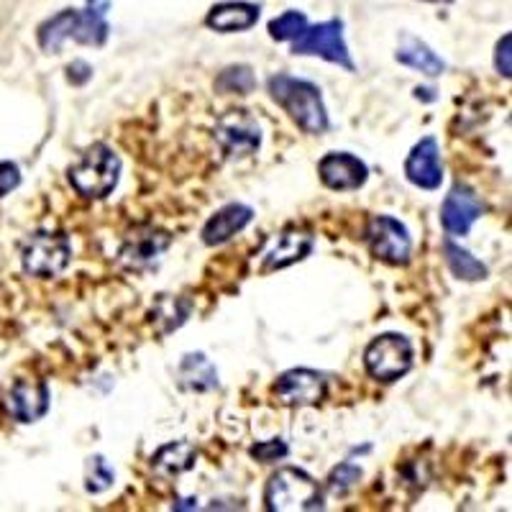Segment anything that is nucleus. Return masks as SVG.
<instances>
[{
    "instance_id": "9b49d317",
    "label": "nucleus",
    "mask_w": 512,
    "mask_h": 512,
    "mask_svg": "<svg viewBox=\"0 0 512 512\" xmlns=\"http://www.w3.org/2000/svg\"><path fill=\"white\" fill-rule=\"evenodd\" d=\"M49 405H52V395H49L47 382H41V379H16L6 395L8 413L16 423L24 425L44 418L49 413Z\"/></svg>"
},
{
    "instance_id": "b1692460",
    "label": "nucleus",
    "mask_w": 512,
    "mask_h": 512,
    "mask_svg": "<svg viewBox=\"0 0 512 512\" xmlns=\"http://www.w3.org/2000/svg\"><path fill=\"white\" fill-rule=\"evenodd\" d=\"M190 300L180 295H159L154 300V310H152V318L154 323L159 326V333H172L177 328H182L190 318Z\"/></svg>"
},
{
    "instance_id": "423d86ee",
    "label": "nucleus",
    "mask_w": 512,
    "mask_h": 512,
    "mask_svg": "<svg viewBox=\"0 0 512 512\" xmlns=\"http://www.w3.org/2000/svg\"><path fill=\"white\" fill-rule=\"evenodd\" d=\"M292 54H297V57H320L344 67L346 72H354V59H351L349 44L344 39V24L338 18L305 26L303 34L292 39Z\"/></svg>"
},
{
    "instance_id": "aec40b11",
    "label": "nucleus",
    "mask_w": 512,
    "mask_h": 512,
    "mask_svg": "<svg viewBox=\"0 0 512 512\" xmlns=\"http://www.w3.org/2000/svg\"><path fill=\"white\" fill-rule=\"evenodd\" d=\"M180 384L190 392H210L218 387V369L205 354H185L177 367Z\"/></svg>"
},
{
    "instance_id": "4be33fe9",
    "label": "nucleus",
    "mask_w": 512,
    "mask_h": 512,
    "mask_svg": "<svg viewBox=\"0 0 512 512\" xmlns=\"http://www.w3.org/2000/svg\"><path fill=\"white\" fill-rule=\"evenodd\" d=\"M443 256H446V264L451 269L456 280H464V282H482L487 280V264L479 262L477 256L472 251H466L464 246L456 244L451 236L443 241Z\"/></svg>"
},
{
    "instance_id": "20e7f679",
    "label": "nucleus",
    "mask_w": 512,
    "mask_h": 512,
    "mask_svg": "<svg viewBox=\"0 0 512 512\" xmlns=\"http://www.w3.org/2000/svg\"><path fill=\"white\" fill-rule=\"evenodd\" d=\"M72 262L70 236L62 231H34L21 244L24 272L36 280H54Z\"/></svg>"
},
{
    "instance_id": "a211bd4d",
    "label": "nucleus",
    "mask_w": 512,
    "mask_h": 512,
    "mask_svg": "<svg viewBox=\"0 0 512 512\" xmlns=\"http://www.w3.org/2000/svg\"><path fill=\"white\" fill-rule=\"evenodd\" d=\"M395 59L400 64H405V67H410V70L423 72L425 77H438L446 70V62L425 41H420L413 34L400 36V47H397Z\"/></svg>"
},
{
    "instance_id": "2f4dec72",
    "label": "nucleus",
    "mask_w": 512,
    "mask_h": 512,
    "mask_svg": "<svg viewBox=\"0 0 512 512\" xmlns=\"http://www.w3.org/2000/svg\"><path fill=\"white\" fill-rule=\"evenodd\" d=\"M90 77H93V67H90L85 59H75V62L67 67V80H70L72 85H85Z\"/></svg>"
},
{
    "instance_id": "6ab92c4d",
    "label": "nucleus",
    "mask_w": 512,
    "mask_h": 512,
    "mask_svg": "<svg viewBox=\"0 0 512 512\" xmlns=\"http://www.w3.org/2000/svg\"><path fill=\"white\" fill-rule=\"evenodd\" d=\"M198 461V448L190 441H172L152 456V469L159 477H180Z\"/></svg>"
},
{
    "instance_id": "4468645a",
    "label": "nucleus",
    "mask_w": 512,
    "mask_h": 512,
    "mask_svg": "<svg viewBox=\"0 0 512 512\" xmlns=\"http://www.w3.org/2000/svg\"><path fill=\"white\" fill-rule=\"evenodd\" d=\"M405 177L410 185L420 190H438L443 182V164L441 152H438V141L433 136H425L410 149L405 159Z\"/></svg>"
},
{
    "instance_id": "9d476101",
    "label": "nucleus",
    "mask_w": 512,
    "mask_h": 512,
    "mask_svg": "<svg viewBox=\"0 0 512 512\" xmlns=\"http://www.w3.org/2000/svg\"><path fill=\"white\" fill-rule=\"evenodd\" d=\"M326 377L315 369L295 367L280 374V379L274 382V397L282 405L290 408H305V405H318L326 397Z\"/></svg>"
},
{
    "instance_id": "bb28decb",
    "label": "nucleus",
    "mask_w": 512,
    "mask_h": 512,
    "mask_svg": "<svg viewBox=\"0 0 512 512\" xmlns=\"http://www.w3.org/2000/svg\"><path fill=\"white\" fill-rule=\"evenodd\" d=\"M113 482H116V474L108 461L103 456H90L88 466H85V489L90 495H100L105 489H111Z\"/></svg>"
},
{
    "instance_id": "a878e982",
    "label": "nucleus",
    "mask_w": 512,
    "mask_h": 512,
    "mask_svg": "<svg viewBox=\"0 0 512 512\" xmlns=\"http://www.w3.org/2000/svg\"><path fill=\"white\" fill-rule=\"evenodd\" d=\"M305 26H308V16H305V13L285 11L282 16L269 21V36H272L274 41H292L303 34Z\"/></svg>"
},
{
    "instance_id": "412c9836",
    "label": "nucleus",
    "mask_w": 512,
    "mask_h": 512,
    "mask_svg": "<svg viewBox=\"0 0 512 512\" xmlns=\"http://www.w3.org/2000/svg\"><path fill=\"white\" fill-rule=\"evenodd\" d=\"M108 3H98V0H90V6L85 11H80L77 18V31L75 41L77 44H85V47H103L111 29H108Z\"/></svg>"
},
{
    "instance_id": "5701e85b",
    "label": "nucleus",
    "mask_w": 512,
    "mask_h": 512,
    "mask_svg": "<svg viewBox=\"0 0 512 512\" xmlns=\"http://www.w3.org/2000/svg\"><path fill=\"white\" fill-rule=\"evenodd\" d=\"M77 18H80V11L75 8H67V11H59L57 16L47 18L39 26V47L44 52H59L64 41L75 39Z\"/></svg>"
},
{
    "instance_id": "0eeeda50",
    "label": "nucleus",
    "mask_w": 512,
    "mask_h": 512,
    "mask_svg": "<svg viewBox=\"0 0 512 512\" xmlns=\"http://www.w3.org/2000/svg\"><path fill=\"white\" fill-rule=\"evenodd\" d=\"M213 134H216L218 146H221V152L228 159L251 157L262 146V128H259V121L249 111H244V108L223 113L218 118Z\"/></svg>"
},
{
    "instance_id": "f8f14e48",
    "label": "nucleus",
    "mask_w": 512,
    "mask_h": 512,
    "mask_svg": "<svg viewBox=\"0 0 512 512\" xmlns=\"http://www.w3.org/2000/svg\"><path fill=\"white\" fill-rule=\"evenodd\" d=\"M482 210V200L474 195V190H469L466 185H454L441 205L443 231L451 239L466 236V233L472 231L474 223L482 218Z\"/></svg>"
},
{
    "instance_id": "c85d7f7f",
    "label": "nucleus",
    "mask_w": 512,
    "mask_h": 512,
    "mask_svg": "<svg viewBox=\"0 0 512 512\" xmlns=\"http://www.w3.org/2000/svg\"><path fill=\"white\" fill-rule=\"evenodd\" d=\"M256 461H262V464H274V461H282L287 454H290V448L282 438H272V441H259L251 446L249 451Z\"/></svg>"
},
{
    "instance_id": "72a5a7b5",
    "label": "nucleus",
    "mask_w": 512,
    "mask_h": 512,
    "mask_svg": "<svg viewBox=\"0 0 512 512\" xmlns=\"http://www.w3.org/2000/svg\"><path fill=\"white\" fill-rule=\"evenodd\" d=\"M423 3H438V6H448V3H454V0H423Z\"/></svg>"
},
{
    "instance_id": "f3484780",
    "label": "nucleus",
    "mask_w": 512,
    "mask_h": 512,
    "mask_svg": "<svg viewBox=\"0 0 512 512\" xmlns=\"http://www.w3.org/2000/svg\"><path fill=\"white\" fill-rule=\"evenodd\" d=\"M259 21V6L246 3V0H226L210 8L205 16V26L218 34H236V31H249Z\"/></svg>"
},
{
    "instance_id": "ddd939ff",
    "label": "nucleus",
    "mask_w": 512,
    "mask_h": 512,
    "mask_svg": "<svg viewBox=\"0 0 512 512\" xmlns=\"http://www.w3.org/2000/svg\"><path fill=\"white\" fill-rule=\"evenodd\" d=\"M318 175L328 190L351 192L367 185L369 167L349 152H331L318 162Z\"/></svg>"
},
{
    "instance_id": "473e14b6",
    "label": "nucleus",
    "mask_w": 512,
    "mask_h": 512,
    "mask_svg": "<svg viewBox=\"0 0 512 512\" xmlns=\"http://www.w3.org/2000/svg\"><path fill=\"white\" fill-rule=\"evenodd\" d=\"M198 500H182V505H175V510H192Z\"/></svg>"
},
{
    "instance_id": "c756f323",
    "label": "nucleus",
    "mask_w": 512,
    "mask_h": 512,
    "mask_svg": "<svg viewBox=\"0 0 512 512\" xmlns=\"http://www.w3.org/2000/svg\"><path fill=\"white\" fill-rule=\"evenodd\" d=\"M21 185V169L13 162H0V198L11 195Z\"/></svg>"
},
{
    "instance_id": "dca6fc26",
    "label": "nucleus",
    "mask_w": 512,
    "mask_h": 512,
    "mask_svg": "<svg viewBox=\"0 0 512 512\" xmlns=\"http://www.w3.org/2000/svg\"><path fill=\"white\" fill-rule=\"evenodd\" d=\"M254 221V210L244 203H228L221 210H216L213 216L205 221L203 226V244L205 246H221L231 241L236 233L244 231L249 223Z\"/></svg>"
},
{
    "instance_id": "cd10ccee",
    "label": "nucleus",
    "mask_w": 512,
    "mask_h": 512,
    "mask_svg": "<svg viewBox=\"0 0 512 512\" xmlns=\"http://www.w3.org/2000/svg\"><path fill=\"white\" fill-rule=\"evenodd\" d=\"M361 479V466L351 464V461H344V464H338L336 469L328 477V489H331L333 495H346L349 489H354Z\"/></svg>"
},
{
    "instance_id": "1a4fd4ad",
    "label": "nucleus",
    "mask_w": 512,
    "mask_h": 512,
    "mask_svg": "<svg viewBox=\"0 0 512 512\" xmlns=\"http://www.w3.org/2000/svg\"><path fill=\"white\" fill-rule=\"evenodd\" d=\"M169 246H172V236L167 231L154 226H139L126 233V239L118 249V262L131 272H149L162 262Z\"/></svg>"
},
{
    "instance_id": "f257e3e1",
    "label": "nucleus",
    "mask_w": 512,
    "mask_h": 512,
    "mask_svg": "<svg viewBox=\"0 0 512 512\" xmlns=\"http://www.w3.org/2000/svg\"><path fill=\"white\" fill-rule=\"evenodd\" d=\"M267 88L274 103L280 105L282 111L303 128L305 134H323L331 126L320 88L310 80L280 72V75L269 77Z\"/></svg>"
},
{
    "instance_id": "f03ea898",
    "label": "nucleus",
    "mask_w": 512,
    "mask_h": 512,
    "mask_svg": "<svg viewBox=\"0 0 512 512\" xmlns=\"http://www.w3.org/2000/svg\"><path fill=\"white\" fill-rule=\"evenodd\" d=\"M72 190L85 200H103L121 180V157L108 144H93L67 172Z\"/></svg>"
},
{
    "instance_id": "7ed1b4c3",
    "label": "nucleus",
    "mask_w": 512,
    "mask_h": 512,
    "mask_svg": "<svg viewBox=\"0 0 512 512\" xmlns=\"http://www.w3.org/2000/svg\"><path fill=\"white\" fill-rule=\"evenodd\" d=\"M264 507L269 512H310L323 510V489L303 469L285 466L269 477L264 487Z\"/></svg>"
},
{
    "instance_id": "6e6552de",
    "label": "nucleus",
    "mask_w": 512,
    "mask_h": 512,
    "mask_svg": "<svg viewBox=\"0 0 512 512\" xmlns=\"http://www.w3.org/2000/svg\"><path fill=\"white\" fill-rule=\"evenodd\" d=\"M367 244L379 262L405 267L413 256V239L408 226L392 216H374L367 228Z\"/></svg>"
},
{
    "instance_id": "39448f33",
    "label": "nucleus",
    "mask_w": 512,
    "mask_h": 512,
    "mask_svg": "<svg viewBox=\"0 0 512 512\" xmlns=\"http://www.w3.org/2000/svg\"><path fill=\"white\" fill-rule=\"evenodd\" d=\"M413 359V344L402 333H382L364 351V367H367L369 377L384 384L405 377L413 369Z\"/></svg>"
},
{
    "instance_id": "7c9ffc66",
    "label": "nucleus",
    "mask_w": 512,
    "mask_h": 512,
    "mask_svg": "<svg viewBox=\"0 0 512 512\" xmlns=\"http://www.w3.org/2000/svg\"><path fill=\"white\" fill-rule=\"evenodd\" d=\"M510 52H512V34H505L500 41H497V52H495V67L505 80H510L512 75Z\"/></svg>"
},
{
    "instance_id": "393cba45",
    "label": "nucleus",
    "mask_w": 512,
    "mask_h": 512,
    "mask_svg": "<svg viewBox=\"0 0 512 512\" xmlns=\"http://www.w3.org/2000/svg\"><path fill=\"white\" fill-rule=\"evenodd\" d=\"M216 88L221 93H239V95H249L251 90L256 88V77L251 72V67L246 64H236V67H228L218 75Z\"/></svg>"
},
{
    "instance_id": "2eb2a0df",
    "label": "nucleus",
    "mask_w": 512,
    "mask_h": 512,
    "mask_svg": "<svg viewBox=\"0 0 512 512\" xmlns=\"http://www.w3.org/2000/svg\"><path fill=\"white\" fill-rule=\"evenodd\" d=\"M315 239L313 233L305 231V228L290 226L274 239L272 249L264 254L262 272H277V269H287L292 264L308 259L310 251H313Z\"/></svg>"
}]
</instances>
